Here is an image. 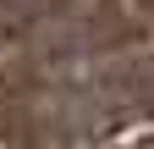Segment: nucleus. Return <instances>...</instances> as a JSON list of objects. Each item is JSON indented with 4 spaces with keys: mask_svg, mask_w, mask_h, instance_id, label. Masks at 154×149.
Returning a JSON list of instances; mask_svg holds the SVG:
<instances>
[{
    "mask_svg": "<svg viewBox=\"0 0 154 149\" xmlns=\"http://www.w3.org/2000/svg\"><path fill=\"white\" fill-rule=\"evenodd\" d=\"M55 6L61 0H0V50L22 44L28 33H38L55 17Z\"/></svg>",
    "mask_w": 154,
    "mask_h": 149,
    "instance_id": "f257e3e1",
    "label": "nucleus"
}]
</instances>
